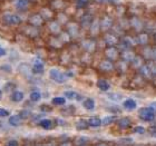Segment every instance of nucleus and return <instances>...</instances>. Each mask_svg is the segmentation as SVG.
Here are the masks:
<instances>
[{
    "mask_svg": "<svg viewBox=\"0 0 156 146\" xmlns=\"http://www.w3.org/2000/svg\"><path fill=\"white\" fill-rule=\"evenodd\" d=\"M49 77L51 78V80L56 81V83H58V84H64L67 81L68 79V76L67 74L65 73L60 72L58 69H50V72H49Z\"/></svg>",
    "mask_w": 156,
    "mask_h": 146,
    "instance_id": "1",
    "label": "nucleus"
},
{
    "mask_svg": "<svg viewBox=\"0 0 156 146\" xmlns=\"http://www.w3.org/2000/svg\"><path fill=\"white\" fill-rule=\"evenodd\" d=\"M80 47L84 49V52L91 54V52H95V49H96V47H97V42L95 41L91 37H89V38H85L84 40H81Z\"/></svg>",
    "mask_w": 156,
    "mask_h": 146,
    "instance_id": "2",
    "label": "nucleus"
},
{
    "mask_svg": "<svg viewBox=\"0 0 156 146\" xmlns=\"http://www.w3.org/2000/svg\"><path fill=\"white\" fill-rule=\"evenodd\" d=\"M79 29H80V25H78L76 21H68L66 23V30L72 36V38H77L79 35Z\"/></svg>",
    "mask_w": 156,
    "mask_h": 146,
    "instance_id": "3",
    "label": "nucleus"
},
{
    "mask_svg": "<svg viewBox=\"0 0 156 146\" xmlns=\"http://www.w3.org/2000/svg\"><path fill=\"white\" fill-rule=\"evenodd\" d=\"M2 21L6 25H10V26H19L21 23V19L16 15H11V13H7L2 17Z\"/></svg>",
    "mask_w": 156,
    "mask_h": 146,
    "instance_id": "4",
    "label": "nucleus"
},
{
    "mask_svg": "<svg viewBox=\"0 0 156 146\" xmlns=\"http://www.w3.org/2000/svg\"><path fill=\"white\" fill-rule=\"evenodd\" d=\"M44 23H45V19L42 18V16L40 13L31 15L29 18V25H33V26L38 27V28H40L44 25Z\"/></svg>",
    "mask_w": 156,
    "mask_h": 146,
    "instance_id": "5",
    "label": "nucleus"
},
{
    "mask_svg": "<svg viewBox=\"0 0 156 146\" xmlns=\"http://www.w3.org/2000/svg\"><path fill=\"white\" fill-rule=\"evenodd\" d=\"M48 28L49 30H50V33L52 34V35H55V36H57L60 31H62V23H59V21H57V20H50L48 23Z\"/></svg>",
    "mask_w": 156,
    "mask_h": 146,
    "instance_id": "6",
    "label": "nucleus"
},
{
    "mask_svg": "<svg viewBox=\"0 0 156 146\" xmlns=\"http://www.w3.org/2000/svg\"><path fill=\"white\" fill-rule=\"evenodd\" d=\"M23 33L25 35L30 38H35V37H38L39 36V28L38 27H35L33 25H29V26H27L23 30Z\"/></svg>",
    "mask_w": 156,
    "mask_h": 146,
    "instance_id": "7",
    "label": "nucleus"
},
{
    "mask_svg": "<svg viewBox=\"0 0 156 146\" xmlns=\"http://www.w3.org/2000/svg\"><path fill=\"white\" fill-rule=\"evenodd\" d=\"M93 17H91V15H89V13H87V15H84V16L80 18V27L83 28V29H89V27H90L91 23H93Z\"/></svg>",
    "mask_w": 156,
    "mask_h": 146,
    "instance_id": "8",
    "label": "nucleus"
},
{
    "mask_svg": "<svg viewBox=\"0 0 156 146\" xmlns=\"http://www.w3.org/2000/svg\"><path fill=\"white\" fill-rule=\"evenodd\" d=\"M23 116L20 115V114H16V115H12V116L9 117V120H8V123L11 125V126H20L21 124L23 123Z\"/></svg>",
    "mask_w": 156,
    "mask_h": 146,
    "instance_id": "9",
    "label": "nucleus"
},
{
    "mask_svg": "<svg viewBox=\"0 0 156 146\" xmlns=\"http://www.w3.org/2000/svg\"><path fill=\"white\" fill-rule=\"evenodd\" d=\"M38 125L40 127H42L44 130H51L56 126L55 120L51 119H40L38 122Z\"/></svg>",
    "mask_w": 156,
    "mask_h": 146,
    "instance_id": "10",
    "label": "nucleus"
},
{
    "mask_svg": "<svg viewBox=\"0 0 156 146\" xmlns=\"http://www.w3.org/2000/svg\"><path fill=\"white\" fill-rule=\"evenodd\" d=\"M99 23H101V30L106 31V30H108L112 27L113 21H112V19L109 18V17L106 16V17H103V18H101V20L99 21Z\"/></svg>",
    "mask_w": 156,
    "mask_h": 146,
    "instance_id": "11",
    "label": "nucleus"
},
{
    "mask_svg": "<svg viewBox=\"0 0 156 146\" xmlns=\"http://www.w3.org/2000/svg\"><path fill=\"white\" fill-rule=\"evenodd\" d=\"M31 70H33V74H36V75H39V74H42L44 73V62H40L39 59H37L36 62L34 64V66L31 67Z\"/></svg>",
    "mask_w": 156,
    "mask_h": 146,
    "instance_id": "12",
    "label": "nucleus"
},
{
    "mask_svg": "<svg viewBox=\"0 0 156 146\" xmlns=\"http://www.w3.org/2000/svg\"><path fill=\"white\" fill-rule=\"evenodd\" d=\"M57 36H58V38L60 39V40H62V42L64 44V45H65V44H69V42H70V40L73 39L72 36L69 35L67 30H62V31H60Z\"/></svg>",
    "mask_w": 156,
    "mask_h": 146,
    "instance_id": "13",
    "label": "nucleus"
},
{
    "mask_svg": "<svg viewBox=\"0 0 156 146\" xmlns=\"http://www.w3.org/2000/svg\"><path fill=\"white\" fill-rule=\"evenodd\" d=\"M75 127H76V130H85L89 127V125H88V122L86 119L79 118L78 120H76Z\"/></svg>",
    "mask_w": 156,
    "mask_h": 146,
    "instance_id": "14",
    "label": "nucleus"
},
{
    "mask_svg": "<svg viewBox=\"0 0 156 146\" xmlns=\"http://www.w3.org/2000/svg\"><path fill=\"white\" fill-rule=\"evenodd\" d=\"M23 91H15L13 93H11V96H10V98H11V101H13V103H20V101H23Z\"/></svg>",
    "mask_w": 156,
    "mask_h": 146,
    "instance_id": "15",
    "label": "nucleus"
},
{
    "mask_svg": "<svg viewBox=\"0 0 156 146\" xmlns=\"http://www.w3.org/2000/svg\"><path fill=\"white\" fill-rule=\"evenodd\" d=\"M99 30H101V23H97V21H95V20H93V23H91L90 27H89L90 36H96Z\"/></svg>",
    "mask_w": 156,
    "mask_h": 146,
    "instance_id": "16",
    "label": "nucleus"
},
{
    "mask_svg": "<svg viewBox=\"0 0 156 146\" xmlns=\"http://www.w3.org/2000/svg\"><path fill=\"white\" fill-rule=\"evenodd\" d=\"M74 146H81L85 144H89V138L87 136H78L73 141Z\"/></svg>",
    "mask_w": 156,
    "mask_h": 146,
    "instance_id": "17",
    "label": "nucleus"
},
{
    "mask_svg": "<svg viewBox=\"0 0 156 146\" xmlns=\"http://www.w3.org/2000/svg\"><path fill=\"white\" fill-rule=\"evenodd\" d=\"M62 40L58 38V36H52L51 38H50V46H51L52 48L55 49H60L62 47Z\"/></svg>",
    "mask_w": 156,
    "mask_h": 146,
    "instance_id": "18",
    "label": "nucleus"
},
{
    "mask_svg": "<svg viewBox=\"0 0 156 146\" xmlns=\"http://www.w3.org/2000/svg\"><path fill=\"white\" fill-rule=\"evenodd\" d=\"M88 125L89 127H98L101 125V120L99 117H96V116H91L88 118Z\"/></svg>",
    "mask_w": 156,
    "mask_h": 146,
    "instance_id": "19",
    "label": "nucleus"
},
{
    "mask_svg": "<svg viewBox=\"0 0 156 146\" xmlns=\"http://www.w3.org/2000/svg\"><path fill=\"white\" fill-rule=\"evenodd\" d=\"M75 106H73V105H69V106H67V107L62 108V116H73L74 114H75Z\"/></svg>",
    "mask_w": 156,
    "mask_h": 146,
    "instance_id": "20",
    "label": "nucleus"
},
{
    "mask_svg": "<svg viewBox=\"0 0 156 146\" xmlns=\"http://www.w3.org/2000/svg\"><path fill=\"white\" fill-rule=\"evenodd\" d=\"M99 69L103 70V72H108V70H112L113 69V64H112L109 60H103L99 64Z\"/></svg>",
    "mask_w": 156,
    "mask_h": 146,
    "instance_id": "21",
    "label": "nucleus"
},
{
    "mask_svg": "<svg viewBox=\"0 0 156 146\" xmlns=\"http://www.w3.org/2000/svg\"><path fill=\"white\" fill-rule=\"evenodd\" d=\"M66 98H68V99H76V101H80L81 98V95L77 94L76 91H65Z\"/></svg>",
    "mask_w": 156,
    "mask_h": 146,
    "instance_id": "22",
    "label": "nucleus"
},
{
    "mask_svg": "<svg viewBox=\"0 0 156 146\" xmlns=\"http://www.w3.org/2000/svg\"><path fill=\"white\" fill-rule=\"evenodd\" d=\"M44 19H47V20H52L54 19V16H52V12L51 10L48 9V8H42V11L40 13Z\"/></svg>",
    "mask_w": 156,
    "mask_h": 146,
    "instance_id": "23",
    "label": "nucleus"
},
{
    "mask_svg": "<svg viewBox=\"0 0 156 146\" xmlns=\"http://www.w3.org/2000/svg\"><path fill=\"white\" fill-rule=\"evenodd\" d=\"M83 106L87 110H93L95 108V101L91 98H87L83 101Z\"/></svg>",
    "mask_w": 156,
    "mask_h": 146,
    "instance_id": "24",
    "label": "nucleus"
},
{
    "mask_svg": "<svg viewBox=\"0 0 156 146\" xmlns=\"http://www.w3.org/2000/svg\"><path fill=\"white\" fill-rule=\"evenodd\" d=\"M29 5V0H17L16 7L19 10H26Z\"/></svg>",
    "mask_w": 156,
    "mask_h": 146,
    "instance_id": "25",
    "label": "nucleus"
},
{
    "mask_svg": "<svg viewBox=\"0 0 156 146\" xmlns=\"http://www.w3.org/2000/svg\"><path fill=\"white\" fill-rule=\"evenodd\" d=\"M105 54H106V56H107L109 59L116 58V56H117L116 49H114L113 47H109V48L106 49V50H105Z\"/></svg>",
    "mask_w": 156,
    "mask_h": 146,
    "instance_id": "26",
    "label": "nucleus"
},
{
    "mask_svg": "<svg viewBox=\"0 0 156 146\" xmlns=\"http://www.w3.org/2000/svg\"><path fill=\"white\" fill-rule=\"evenodd\" d=\"M97 87L99 88L101 91H107L108 88H109V84H108L105 79H99V80L97 81Z\"/></svg>",
    "mask_w": 156,
    "mask_h": 146,
    "instance_id": "27",
    "label": "nucleus"
},
{
    "mask_svg": "<svg viewBox=\"0 0 156 146\" xmlns=\"http://www.w3.org/2000/svg\"><path fill=\"white\" fill-rule=\"evenodd\" d=\"M29 98H30V101H34V103H36V101H40V98H41V94H40L39 91H31V93H30Z\"/></svg>",
    "mask_w": 156,
    "mask_h": 146,
    "instance_id": "28",
    "label": "nucleus"
},
{
    "mask_svg": "<svg viewBox=\"0 0 156 146\" xmlns=\"http://www.w3.org/2000/svg\"><path fill=\"white\" fill-rule=\"evenodd\" d=\"M65 103H66V99L64 97H62V96L52 98V104L56 105V106H62V105H65Z\"/></svg>",
    "mask_w": 156,
    "mask_h": 146,
    "instance_id": "29",
    "label": "nucleus"
},
{
    "mask_svg": "<svg viewBox=\"0 0 156 146\" xmlns=\"http://www.w3.org/2000/svg\"><path fill=\"white\" fill-rule=\"evenodd\" d=\"M104 40L107 45L112 46L113 44H115V41H116V37H115L114 35H106V36L104 37Z\"/></svg>",
    "mask_w": 156,
    "mask_h": 146,
    "instance_id": "30",
    "label": "nucleus"
},
{
    "mask_svg": "<svg viewBox=\"0 0 156 146\" xmlns=\"http://www.w3.org/2000/svg\"><path fill=\"white\" fill-rule=\"evenodd\" d=\"M40 110H42V113H49V112L52 110V107L49 106L48 104H42L41 106H40Z\"/></svg>",
    "mask_w": 156,
    "mask_h": 146,
    "instance_id": "31",
    "label": "nucleus"
},
{
    "mask_svg": "<svg viewBox=\"0 0 156 146\" xmlns=\"http://www.w3.org/2000/svg\"><path fill=\"white\" fill-rule=\"evenodd\" d=\"M57 146H74V143H73V141L66 140V141H62Z\"/></svg>",
    "mask_w": 156,
    "mask_h": 146,
    "instance_id": "32",
    "label": "nucleus"
},
{
    "mask_svg": "<svg viewBox=\"0 0 156 146\" xmlns=\"http://www.w3.org/2000/svg\"><path fill=\"white\" fill-rule=\"evenodd\" d=\"M20 115L23 116V119H27V118H29L30 116H33V114H30V112H28V110H23V112H20Z\"/></svg>",
    "mask_w": 156,
    "mask_h": 146,
    "instance_id": "33",
    "label": "nucleus"
},
{
    "mask_svg": "<svg viewBox=\"0 0 156 146\" xmlns=\"http://www.w3.org/2000/svg\"><path fill=\"white\" fill-rule=\"evenodd\" d=\"M114 119H115L114 117H105L104 119L101 120V124H104V125H107V124L112 123V122H113Z\"/></svg>",
    "mask_w": 156,
    "mask_h": 146,
    "instance_id": "34",
    "label": "nucleus"
},
{
    "mask_svg": "<svg viewBox=\"0 0 156 146\" xmlns=\"http://www.w3.org/2000/svg\"><path fill=\"white\" fill-rule=\"evenodd\" d=\"M5 89H6V91H12V93L15 91H16V88H15V85H13V84H8V85H6Z\"/></svg>",
    "mask_w": 156,
    "mask_h": 146,
    "instance_id": "35",
    "label": "nucleus"
},
{
    "mask_svg": "<svg viewBox=\"0 0 156 146\" xmlns=\"http://www.w3.org/2000/svg\"><path fill=\"white\" fill-rule=\"evenodd\" d=\"M6 146H19V143L16 140H10L8 141V143L6 144Z\"/></svg>",
    "mask_w": 156,
    "mask_h": 146,
    "instance_id": "36",
    "label": "nucleus"
},
{
    "mask_svg": "<svg viewBox=\"0 0 156 146\" xmlns=\"http://www.w3.org/2000/svg\"><path fill=\"white\" fill-rule=\"evenodd\" d=\"M9 115V112L5 108H0V117H7Z\"/></svg>",
    "mask_w": 156,
    "mask_h": 146,
    "instance_id": "37",
    "label": "nucleus"
},
{
    "mask_svg": "<svg viewBox=\"0 0 156 146\" xmlns=\"http://www.w3.org/2000/svg\"><path fill=\"white\" fill-rule=\"evenodd\" d=\"M87 2H88V0H78V1H77V6L78 7H85Z\"/></svg>",
    "mask_w": 156,
    "mask_h": 146,
    "instance_id": "38",
    "label": "nucleus"
},
{
    "mask_svg": "<svg viewBox=\"0 0 156 146\" xmlns=\"http://www.w3.org/2000/svg\"><path fill=\"white\" fill-rule=\"evenodd\" d=\"M55 122H57V123H56V125H62V126H65V125H66L65 120L60 119V118H56Z\"/></svg>",
    "mask_w": 156,
    "mask_h": 146,
    "instance_id": "39",
    "label": "nucleus"
},
{
    "mask_svg": "<svg viewBox=\"0 0 156 146\" xmlns=\"http://www.w3.org/2000/svg\"><path fill=\"white\" fill-rule=\"evenodd\" d=\"M133 106H134V103H133V101H127L126 103H125V107H127V108H130V107H133Z\"/></svg>",
    "mask_w": 156,
    "mask_h": 146,
    "instance_id": "40",
    "label": "nucleus"
},
{
    "mask_svg": "<svg viewBox=\"0 0 156 146\" xmlns=\"http://www.w3.org/2000/svg\"><path fill=\"white\" fill-rule=\"evenodd\" d=\"M5 55H6V50L0 47V57H2V56H5Z\"/></svg>",
    "mask_w": 156,
    "mask_h": 146,
    "instance_id": "41",
    "label": "nucleus"
},
{
    "mask_svg": "<svg viewBox=\"0 0 156 146\" xmlns=\"http://www.w3.org/2000/svg\"><path fill=\"white\" fill-rule=\"evenodd\" d=\"M101 1H103V2H113L114 0H101Z\"/></svg>",
    "mask_w": 156,
    "mask_h": 146,
    "instance_id": "42",
    "label": "nucleus"
},
{
    "mask_svg": "<svg viewBox=\"0 0 156 146\" xmlns=\"http://www.w3.org/2000/svg\"><path fill=\"white\" fill-rule=\"evenodd\" d=\"M23 146H35V145H34L33 143H26Z\"/></svg>",
    "mask_w": 156,
    "mask_h": 146,
    "instance_id": "43",
    "label": "nucleus"
},
{
    "mask_svg": "<svg viewBox=\"0 0 156 146\" xmlns=\"http://www.w3.org/2000/svg\"><path fill=\"white\" fill-rule=\"evenodd\" d=\"M97 146H106V145H105V144H98Z\"/></svg>",
    "mask_w": 156,
    "mask_h": 146,
    "instance_id": "44",
    "label": "nucleus"
},
{
    "mask_svg": "<svg viewBox=\"0 0 156 146\" xmlns=\"http://www.w3.org/2000/svg\"><path fill=\"white\" fill-rule=\"evenodd\" d=\"M81 146H91L90 144H85V145H81Z\"/></svg>",
    "mask_w": 156,
    "mask_h": 146,
    "instance_id": "45",
    "label": "nucleus"
},
{
    "mask_svg": "<svg viewBox=\"0 0 156 146\" xmlns=\"http://www.w3.org/2000/svg\"><path fill=\"white\" fill-rule=\"evenodd\" d=\"M1 95H2V91H0V97H1Z\"/></svg>",
    "mask_w": 156,
    "mask_h": 146,
    "instance_id": "46",
    "label": "nucleus"
}]
</instances>
